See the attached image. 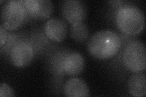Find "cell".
<instances>
[{"instance_id":"7c38bea8","label":"cell","mask_w":146,"mask_h":97,"mask_svg":"<svg viewBox=\"0 0 146 97\" xmlns=\"http://www.w3.org/2000/svg\"><path fill=\"white\" fill-rule=\"evenodd\" d=\"M71 36L73 40L77 42H84L88 39L89 30L87 26L84 22L71 25Z\"/></svg>"},{"instance_id":"52a82bcc","label":"cell","mask_w":146,"mask_h":97,"mask_svg":"<svg viewBox=\"0 0 146 97\" xmlns=\"http://www.w3.org/2000/svg\"><path fill=\"white\" fill-rule=\"evenodd\" d=\"M12 63L18 67H22L29 64L34 57L32 46L27 43L21 41L12 46L10 52Z\"/></svg>"},{"instance_id":"277c9868","label":"cell","mask_w":146,"mask_h":97,"mask_svg":"<svg viewBox=\"0 0 146 97\" xmlns=\"http://www.w3.org/2000/svg\"><path fill=\"white\" fill-rule=\"evenodd\" d=\"M26 13L24 1H9L1 10V25L9 30H15L24 21Z\"/></svg>"},{"instance_id":"7a4b0ae2","label":"cell","mask_w":146,"mask_h":97,"mask_svg":"<svg viewBox=\"0 0 146 97\" xmlns=\"http://www.w3.org/2000/svg\"><path fill=\"white\" fill-rule=\"evenodd\" d=\"M115 20L117 27L129 35H136L144 29V16L142 11L133 6H124L116 12Z\"/></svg>"},{"instance_id":"ba28073f","label":"cell","mask_w":146,"mask_h":97,"mask_svg":"<svg viewBox=\"0 0 146 97\" xmlns=\"http://www.w3.org/2000/svg\"><path fill=\"white\" fill-rule=\"evenodd\" d=\"M44 34L54 42L60 43L65 39L68 33L66 23L60 18H52L46 22Z\"/></svg>"},{"instance_id":"6da1fadb","label":"cell","mask_w":146,"mask_h":97,"mask_svg":"<svg viewBox=\"0 0 146 97\" xmlns=\"http://www.w3.org/2000/svg\"><path fill=\"white\" fill-rule=\"evenodd\" d=\"M121 46V38L116 33L110 30H102L91 36L88 43V50L91 56L106 60L117 55Z\"/></svg>"},{"instance_id":"9c48e42d","label":"cell","mask_w":146,"mask_h":97,"mask_svg":"<svg viewBox=\"0 0 146 97\" xmlns=\"http://www.w3.org/2000/svg\"><path fill=\"white\" fill-rule=\"evenodd\" d=\"M85 67L84 57L78 52L65 55L62 62V69L65 74L70 76L78 75Z\"/></svg>"},{"instance_id":"4fadbf2b","label":"cell","mask_w":146,"mask_h":97,"mask_svg":"<svg viewBox=\"0 0 146 97\" xmlns=\"http://www.w3.org/2000/svg\"><path fill=\"white\" fill-rule=\"evenodd\" d=\"M0 96L13 97L15 96L14 92L11 87L6 83H1L0 86Z\"/></svg>"},{"instance_id":"8992f818","label":"cell","mask_w":146,"mask_h":97,"mask_svg":"<svg viewBox=\"0 0 146 97\" xmlns=\"http://www.w3.org/2000/svg\"><path fill=\"white\" fill-rule=\"evenodd\" d=\"M24 4L26 13L39 20L48 19L54 11V5L50 0H26Z\"/></svg>"},{"instance_id":"8fae6325","label":"cell","mask_w":146,"mask_h":97,"mask_svg":"<svg viewBox=\"0 0 146 97\" xmlns=\"http://www.w3.org/2000/svg\"><path fill=\"white\" fill-rule=\"evenodd\" d=\"M128 87L130 94L136 97L144 96L146 94L145 76L141 72H136L129 80Z\"/></svg>"},{"instance_id":"5bb4252c","label":"cell","mask_w":146,"mask_h":97,"mask_svg":"<svg viewBox=\"0 0 146 97\" xmlns=\"http://www.w3.org/2000/svg\"><path fill=\"white\" fill-rule=\"evenodd\" d=\"M7 38V33L6 29L3 27L2 25L0 26V47L2 48L3 45L6 43Z\"/></svg>"},{"instance_id":"30bf717a","label":"cell","mask_w":146,"mask_h":97,"mask_svg":"<svg viewBox=\"0 0 146 97\" xmlns=\"http://www.w3.org/2000/svg\"><path fill=\"white\" fill-rule=\"evenodd\" d=\"M65 96L68 97H86L90 96V90L86 82L77 78L68 79L63 86Z\"/></svg>"},{"instance_id":"5b68a950","label":"cell","mask_w":146,"mask_h":97,"mask_svg":"<svg viewBox=\"0 0 146 97\" xmlns=\"http://www.w3.org/2000/svg\"><path fill=\"white\" fill-rule=\"evenodd\" d=\"M62 12L64 18L71 25L83 22L87 14L85 3L79 0H68L62 6Z\"/></svg>"},{"instance_id":"3957f363","label":"cell","mask_w":146,"mask_h":97,"mask_svg":"<svg viewBox=\"0 0 146 97\" xmlns=\"http://www.w3.org/2000/svg\"><path fill=\"white\" fill-rule=\"evenodd\" d=\"M123 63L132 72H141L146 68V49L138 40L131 41L127 44L123 52Z\"/></svg>"}]
</instances>
